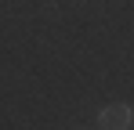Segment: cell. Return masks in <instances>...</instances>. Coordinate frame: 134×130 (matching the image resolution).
I'll list each match as a JSON object with an SVG mask.
<instances>
[{
	"mask_svg": "<svg viewBox=\"0 0 134 130\" xmlns=\"http://www.w3.org/2000/svg\"><path fill=\"white\" fill-rule=\"evenodd\" d=\"M131 123H134V112H131V105H123V101L105 105L102 116H98V127L102 130H131Z\"/></svg>",
	"mask_w": 134,
	"mask_h": 130,
	"instance_id": "1",
	"label": "cell"
}]
</instances>
